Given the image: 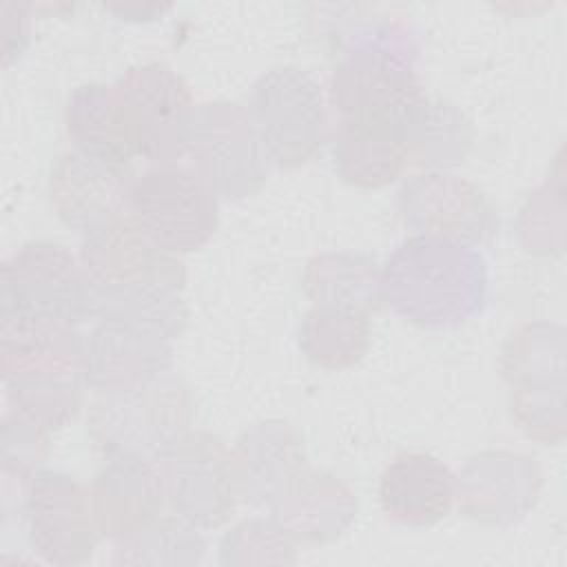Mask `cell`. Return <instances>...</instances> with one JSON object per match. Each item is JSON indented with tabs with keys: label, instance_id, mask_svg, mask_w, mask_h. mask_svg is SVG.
<instances>
[{
	"label": "cell",
	"instance_id": "6da1fadb",
	"mask_svg": "<svg viewBox=\"0 0 567 567\" xmlns=\"http://www.w3.org/2000/svg\"><path fill=\"white\" fill-rule=\"evenodd\" d=\"M379 290L408 321L427 328L456 326L483 306V259L467 244L412 237L388 259Z\"/></svg>",
	"mask_w": 567,
	"mask_h": 567
},
{
	"label": "cell",
	"instance_id": "7a4b0ae2",
	"mask_svg": "<svg viewBox=\"0 0 567 567\" xmlns=\"http://www.w3.org/2000/svg\"><path fill=\"white\" fill-rule=\"evenodd\" d=\"M93 405L91 434L106 456L159 461L182 436L190 419L188 394L177 381L104 392Z\"/></svg>",
	"mask_w": 567,
	"mask_h": 567
},
{
	"label": "cell",
	"instance_id": "3957f363",
	"mask_svg": "<svg viewBox=\"0 0 567 567\" xmlns=\"http://www.w3.org/2000/svg\"><path fill=\"white\" fill-rule=\"evenodd\" d=\"M184 155L190 157L193 171L228 199L255 193L272 164L248 111L228 102L190 109Z\"/></svg>",
	"mask_w": 567,
	"mask_h": 567
},
{
	"label": "cell",
	"instance_id": "277c9868",
	"mask_svg": "<svg viewBox=\"0 0 567 567\" xmlns=\"http://www.w3.org/2000/svg\"><path fill=\"white\" fill-rule=\"evenodd\" d=\"M128 215L159 248L188 252L202 248L217 228V193L195 171L157 164L133 182Z\"/></svg>",
	"mask_w": 567,
	"mask_h": 567
},
{
	"label": "cell",
	"instance_id": "5b68a950",
	"mask_svg": "<svg viewBox=\"0 0 567 567\" xmlns=\"http://www.w3.org/2000/svg\"><path fill=\"white\" fill-rule=\"evenodd\" d=\"M2 312L75 326L93 315V286L66 248L49 241L27 244L4 261Z\"/></svg>",
	"mask_w": 567,
	"mask_h": 567
},
{
	"label": "cell",
	"instance_id": "8992f818",
	"mask_svg": "<svg viewBox=\"0 0 567 567\" xmlns=\"http://www.w3.org/2000/svg\"><path fill=\"white\" fill-rule=\"evenodd\" d=\"M248 115L277 166L306 164L323 144V97L317 82L299 69H272L261 75Z\"/></svg>",
	"mask_w": 567,
	"mask_h": 567
},
{
	"label": "cell",
	"instance_id": "52a82bcc",
	"mask_svg": "<svg viewBox=\"0 0 567 567\" xmlns=\"http://www.w3.org/2000/svg\"><path fill=\"white\" fill-rule=\"evenodd\" d=\"M159 461H166L164 489L184 520L215 527L235 509L244 483L241 470L219 439L202 432L184 434Z\"/></svg>",
	"mask_w": 567,
	"mask_h": 567
},
{
	"label": "cell",
	"instance_id": "ba28073f",
	"mask_svg": "<svg viewBox=\"0 0 567 567\" xmlns=\"http://www.w3.org/2000/svg\"><path fill=\"white\" fill-rule=\"evenodd\" d=\"M330 100L341 120H412L427 97L408 62L381 44H361L334 66Z\"/></svg>",
	"mask_w": 567,
	"mask_h": 567
},
{
	"label": "cell",
	"instance_id": "9c48e42d",
	"mask_svg": "<svg viewBox=\"0 0 567 567\" xmlns=\"http://www.w3.org/2000/svg\"><path fill=\"white\" fill-rule=\"evenodd\" d=\"M31 545L51 563H82L95 545V514L84 489L64 474L40 472L24 498Z\"/></svg>",
	"mask_w": 567,
	"mask_h": 567
},
{
	"label": "cell",
	"instance_id": "30bf717a",
	"mask_svg": "<svg viewBox=\"0 0 567 567\" xmlns=\"http://www.w3.org/2000/svg\"><path fill=\"white\" fill-rule=\"evenodd\" d=\"M133 182L128 168L106 164L80 151L64 153L51 168V206L66 226L86 235L128 213Z\"/></svg>",
	"mask_w": 567,
	"mask_h": 567
},
{
	"label": "cell",
	"instance_id": "8fae6325",
	"mask_svg": "<svg viewBox=\"0 0 567 567\" xmlns=\"http://www.w3.org/2000/svg\"><path fill=\"white\" fill-rule=\"evenodd\" d=\"M128 97L142 133V157L159 164H175L184 155L186 124L190 115V93L164 64L128 69L115 80Z\"/></svg>",
	"mask_w": 567,
	"mask_h": 567
},
{
	"label": "cell",
	"instance_id": "7c38bea8",
	"mask_svg": "<svg viewBox=\"0 0 567 567\" xmlns=\"http://www.w3.org/2000/svg\"><path fill=\"white\" fill-rule=\"evenodd\" d=\"M66 131L75 148L89 157L128 168L142 155L137 115L117 84H86L66 102Z\"/></svg>",
	"mask_w": 567,
	"mask_h": 567
},
{
	"label": "cell",
	"instance_id": "4fadbf2b",
	"mask_svg": "<svg viewBox=\"0 0 567 567\" xmlns=\"http://www.w3.org/2000/svg\"><path fill=\"white\" fill-rule=\"evenodd\" d=\"M405 221L425 228L430 237L481 241L494 233V215L483 193L454 175L430 173L401 190Z\"/></svg>",
	"mask_w": 567,
	"mask_h": 567
},
{
	"label": "cell",
	"instance_id": "5bb4252c",
	"mask_svg": "<svg viewBox=\"0 0 567 567\" xmlns=\"http://www.w3.org/2000/svg\"><path fill=\"white\" fill-rule=\"evenodd\" d=\"M82 343L73 326L27 312H2L4 385L78 379Z\"/></svg>",
	"mask_w": 567,
	"mask_h": 567
},
{
	"label": "cell",
	"instance_id": "9a60e30c",
	"mask_svg": "<svg viewBox=\"0 0 567 567\" xmlns=\"http://www.w3.org/2000/svg\"><path fill=\"white\" fill-rule=\"evenodd\" d=\"M168 365L164 337L117 323H102L82 343V377L102 392L144 385Z\"/></svg>",
	"mask_w": 567,
	"mask_h": 567
},
{
	"label": "cell",
	"instance_id": "2e32d148",
	"mask_svg": "<svg viewBox=\"0 0 567 567\" xmlns=\"http://www.w3.org/2000/svg\"><path fill=\"white\" fill-rule=\"evenodd\" d=\"M456 496L450 467L432 454L403 452L381 474L379 501L383 512L410 527H427L445 518Z\"/></svg>",
	"mask_w": 567,
	"mask_h": 567
},
{
	"label": "cell",
	"instance_id": "e0dca14e",
	"mask_svg": "<svg viewBox=\"0 0 567 567\" xmlns=\"http://www.w3.org/2000/svg\"><path fill=\"white\" fill-rule=\"evenodd\" d=\"M93 485V514L104 536H133L157 514L164 492L162 470L140 456H106Z\"/></svg>",
	"mask_w": 567,
	"mask_h": 567
},
{
	"label": "cell",
	"instance_id": "ac0fdd59",
	"mask_svg": "<svg viewBox=\"0 0 567 567\" xmlns=\"http://www.w3.org/2000/svg\"><path fill=\"white\" fill-rule=\"evenodd\" d=\"M408 126L410 120H341L334 137V168L346 182L365 188L394 182L410 159Z\"/></svg>",
	"mask_w": 567,
	"mask_h": 567
},
{
	"label": "cell",
	"instance_id": "d6986e66",
	"mask_svg": "<svg viewBox=\"0 0 567 567\" xmlns=\"http://www.w3.org/2000/svg\"><path fill=\"white\" fill-rule=\"evenodd\" d=\"M368 312L359 308L317 303L299 328V346L306 357L330 370L357 363L368 350Z\"/></svg>",
	"mask_w": 567,
	"mask_h": 567
}]
</instances>
